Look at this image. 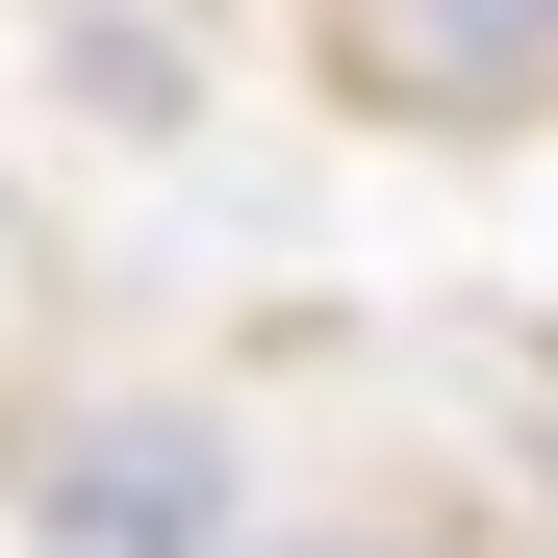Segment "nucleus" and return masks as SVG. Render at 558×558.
<instances>
[{
    "mask_svg": "<svg viewBox=\"0 0 558 558\" xmlns=\"http://www.w3.org/2000/svg\"><path fill=\"white\" fill-rule=\"evenodd\" d=\"M0 533L26 558H254V432L204 381H76L0 483Z\"/></svg>",
    "mask_w": 558,
    "mask_h": 558,
    "instance_id": "f257e3e1",
    "label": "nucleus"
},
{
    "mask_svg": "<svg viewBox=\"0 0 558 558\" xmlns=\"http://www.w3.org/2000/svg\"><path fill=\"white\" fill-rule=\"evenodd\" d=\"M305 51H330V102L457 128V153L558 102V0H305Z\"/></svg>",
    "mask_w": 558,
    "mask_h": 558,
    "instance_id": "f03ea898",
    "label": "nucleus"
},
{
    "mask_svg": "<svg viewBox=\"0 0 558 558\" xmlns=\"http://www.w3.org/2000/svg\"><path fill=\"white\" fill-rule=\"evenodd\" d=\"M305 558H457V533H305Z\"/></svg>",
    "mask_w": 558,
    "mask_h": 558,
    "instance_id": "7ed1b4c3",
    "label": "nucleus"
}]
</instances>
